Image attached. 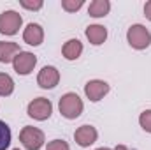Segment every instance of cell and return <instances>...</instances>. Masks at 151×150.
Listing matches in <instances>:
<instances>
[{
    "mask_svg": "<svg viewBox=\"0 0 151 150\" xmlns=\"http://www.w3.org/2000/svg\"><path fill=\"white\" fill-rule=\"evenodd\" d=\"M27 113H28L30 118L39 120V122H44V120H47V118L51 117V113H53V104H51V101L46 99V97H37V99H34V101L28 104Z\"/></svg>",
    "mask_w": 151,
    "mask_h": 150,
    "instance_id": "cell-5",
    "label": "cell"
},
{
    "mask_svg": "<svg viewBox=\"0 0 151 150\" xmlns=\"http://www.w3.org/2000/svg\"><path fill=\"white\" fill-rule=\"evenodd\" d=\"M127 41L134 50H146L151 44V34L144 25H132L127 30Z\"/></svg>",
    "mask_w": 151,
    "mask_h": 150,
    "instance_id": "cell-2",
    "label": "cell"
},
{
    "mask_svg": "<svg viewBox=\"0 0 151 150\" xmlns=\"http://www.w3.org/2000/svg\"><path fill=\"white\" fill-rule=\"evenodd\" d=\"M9 145H11V129L4 120H0V150H5Z\"/></svg>",
    "mask_w": 151,
    "mask_h": 150,
    "instance_id": "cell-16",
    "label": "cell"
},
{
    "mask_svg": "<svg viewBox=\"0 0 151 150\" xmlns=\"http://www.w3.org/2000/svg\"><path fill=\"white\" fill-rule=\"evenodd\" d=\"M62 53L67 60H77L83 53V42L79 39H69L63 48H62Z\"/></svg>",
    "mask_w": 151,
    "mask_h": 150,
    "instance_id": "cell-13",
    "label": "cell"
},
{
    "mask_svg": "<svg viewBox=\"0 0 151 150\" xmlns=\"http://www.w3.org/2000/svg\"><path fill=\"white\" fill-rule=\"evenodd\" d=\"M109 90H111V87L104 79H90L84 85V94L91 103H99L100 99H104L109 94Z\"/></svg>",
    "mask_w": 151,
    "mask_h": 150,
    "instance_id": "cell-6",
    "label": "cell"
},
{
    "mask_svg": "<svg viewBox=\"0 0 151 150\" xmlns=\"http://www.w3.org/2000/svg\"><path fill=\"white\" fill-rule=\"evenodd\" d=\"M14 92V81L12 78L5 73H0V95L2 97H7Z\"/></svg>",
    "mask_w": 151,
    "mask_h": 150,
    "instance_id": "cell-15",
    "label": "cell"
},
{
    "mask_svg": "<svg viewBox=\"0 0 151 150\" xmlns=\"http://www.w3.org/2000/svg\"><path fill=\"white\" fill-rule=\"evenodd\" d=\"M97 150H111V149H106V147H102V149H97Z\"/></svg>",
    "mask_w": 151,
    "mask_h": 150,
    "instance_id": "cell-23",
    "label": "cell"
},
{
    "mask_svg": "<svg viewBox=\"0 0 151 150\" xmlns=\"http://www.w3.org/2000/svg\"><path fill=\"white\" fill-rule=\"evenodd\" d=\"M35 64H37V57H35L34 53H30V51H19V53L16 55V58L12 60L14 71L21 76L30 74V73L34 71Z\"/></svg>",
    "mask_w": 151,
    "mask_h": 150,
    "instance_id": "cell-7",
    "label": "cell"
},
{
    "mask_svg": "<svg viewBox=\"0 0 151 150\" xmlns=\"http://www.w3.org/2000/svg\"><path fill=\"white\" fill-rule=\"evenodd\" d=\"M46 150H70V147H69V143L63 141V140H53V141L47 143Z\"/></svg>",
    "mask_w": 151,
    "mask_h": 150,
    "instance_id": "cell-20",
    "label": "cell"
},
{
    "mask_svg": "<svg viewBox=\"0 0 151 150\" xmlns=\"http://www.w3.org/2000/svg\"><path fill=\"white\" fill-rule=\"evenodd\" d=\"M97 138H99V133H97V129L93 127V125H81V127H77L74 133V140L76 143L79 145V147H83V149H86V147H90V145H93L95 141H97Z\"/></svg>",
    "mask_w": 151,
    "mask_h": 150,
    "instance_id": "cell-9",
    "label": "cell"
},
{
    "mask_svg": "<svg viewBox=\"0 0 151 150\" xmlns=\"http://www.w3.org/2000/svg\"><path fill=\"white\" fill-rule=\"evenodd\" d=\"M113 150H130V149H128V147H125V145H116Z\"/></svg>",
    "mask_w": 151,
    "mask_h": 150,
    "instance_id": "cell-22",
    "label": "cell"
},
{
    "mask_svg": "<svg viewBox=\"0 0 151 150\" xmlns=\"http://www.w3.org/2000/svg\"><path fill=\"white\" fill-rule=\"evenodd\" d=\"M144 16H146V18L151 21V0L144 4Z\"/></svg>",
    "mask_w": 151,
    "mask_h": 150,
    "instance_id": "cell-21",
    "label": "cell"
},
{
    "mask_svg": "<svg viewBox=\"0 0 151 150\" xmlns=\"http://www.w3.org/2000/svg\"><path fill=\"white\" fill-rule=\"evenodd\" d=\"M83 108H84V104H83L81 97L74 92H67L65 95H62V99L58 103V110L62 113V117H65L67 120L77 118L83 113Z\"/></svg>",
    "mask_w": 151,
    "mask_h": 150,
    "instance_id": "cell-1",
    "label": "cell"
},
{
    "mask_svg": "<svg viewBox=\"0 0 151 150\" xmlns=\"http://www.w3.org/2000/svg\"><path fill=\"white\" fill-rule=\"evenodd\" d=\"M84 34H86V39H88L93 46H100V44H104L106 39H107V28L102 27V25H90Z\"/></svg>",
    "mask_w": 151,
    "mask_h": 150,
    "instance_id": "cell-12",
    "label": "cell"
},
{
    "mask_svg": "<svg viewBox=\"0 0 151 150\" xmlns=\"http://www.w3.org/2000/svg\"><path fill=\"white\" fill-rule=\"evenodd\" d=\"M60 81V73L55 66H44L37 74V85L40 88H55Z\"/></svg>",
    "mask_w": 151,
    "mask_h": 150,
    "instance_id": "cell-8",
    "label": "cell"
},
{
    "mask_svg": "<svg viewBox=\"0 0 151 150\" xmlns=\"http://www.w3.org/2000/svg\"><path fill=\"white\" fill-rule=\"evenodd\" d=\"M21 25H23V18L16 11H4L0 14V34L14 36L19 32Z\"/></svg>",
    "mask_w": 151,
    "mask_h": 150,
    "instance_id": "cell-4",
    "label": "cell"
},
{
    "mask_svg": "<svg viewBox=\"0 0 151 150\" xmlns=\"http://www.w3.org/2000/svg\"><path fill=\"white\" fill-rule=\"evenodd\" d=\"M12 150H19V149H12Z\"/></svg>",
    "mask_w": 151,
    "mask_h": 150,
    "instance_id": "cell-24",
    "label": "cell"
},
{
    "mask_svg": "<svg viewBox=\"0 0 151 150\" xmlns=\"http://www.w3.org/2000/svg\"><path fill=\"white\" fill-rule=\"evenodd\" d=\"M139 124H141V127H142L146 133H151V110H146V111L141 113Z\"/></svg>",
    "mask_w": 151,
    "mask_h": 150,
    "instance_id": "cell-18",
    "label": "cell"
},
{
    "mask_svg": "<svg viewBox=\"0 0 151 150\" xmlns=\"http://www.w3.org/2000/svg\"><path fill=\"white\" fill-rule=\"evenodd\" d=\"M23 41L30 46H39L44 41V30L39 23H28L23 30Z\"/></svg>",
    "mask_w": 151,
    "mask_h": 150,
    "instance_id": "cell-10",
    "label": "cell"
},
{
    "mask_svg": "<svg viewBox=\"0 0 151 150\" xmlns=\"http://www.w3.org/2000/svg\"><path fill=\"white\" fill-rule=\"evenodd\" d=\"M84 5V0H62V7L67 12H76Z\"/></svg>",
    "mask_w": 151,
    "mask_h": 150,
    "instance_id": "cell-17",
    "label": "cell"
},
{
    "mask_svg": "<svg viewBox=\"0 0 151 150\" xmlns=\"http://www.w3.org/2000/svg\"><path fill=\"white\" fill-rule=\"evenodd\" d=\"M19 141H21V145L27 150H39V149H42L46 138H44V133L40 129L27 125L19 133Z\"/></svg>",
    "mask_w": 151,
    "mask_h": 150,
    "instance_id": "cell-3",
    "label": "cell"
},
{
    "mask_svg": "<svg viewBox=\"0 0 151 150\" xmlns=\"http://www.w3.org/2000/svg\"><path fill=\"white\" fill-rule=\"evenodd\" d=\"M19 44L12 41H0V64H9L19 53Z\"/></svg>",
    "mask_w": 151,
    "mask_h": 150,
    "instance_id": "cell-11",
    "label": "cell"
},
{
    "mask_svg": "<svg viewBox=\"0 0 151 150\" xmlns=\"http://www.w3.org/2000/svg\"><path fill=\"white\" fill-rule=\"evenodd\" d=\"M111 11V2L109 0H93L88 7V14L91 18H104Z\"/></svg>",
    "mask_w": 151,
    "mask_h": 150,
    "instance_id": "cell-14",
    "label": "cell"
},
{
    "mask_svg": "<svg viewBox=\"0 0 151 150\" xmlns=\"http://www.w3.org/2000/svg\"><path fill=\"white\" fill-rule=\"evenodd\" d=\"M19 5L28 11H39V9H42L44 2L42 0H19Z\"/></svg>",
    "mask_w": 151,
    "mask_h": 150,
    "instance_id": "cell-19",
    "label": "cell"
}]
</instances>
